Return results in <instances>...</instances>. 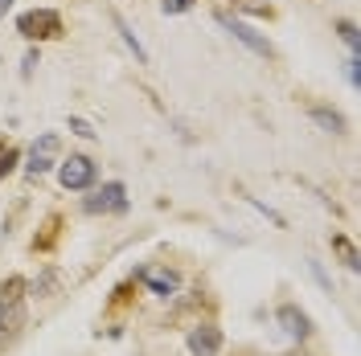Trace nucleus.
<instances>
[{
	"instance_id": "f257e3e1",
	"label": "nucleus",
	"mask_w": 361,
	"mask_h": 356,
	"mask_svg": "<svg viewBox=\"0 0 361 356\" xmlns=\"http://www.w3.org/2000/svg\"><path fill=\"white\" fill-rule=\"evenodd\" d=\"M17 33H21L25 42H54V37H62V13H54V8H29L17 17Z\"/></svg>"
},
{
	"instance_id": "f03ea898",
	"label": "nucleus",
	"mask_w": 361,
	"mask_h": 356,
	"mask_svg": "<svg viewBox=\"0 0 361 356\" xmlns=\"http://www.w3.org/2000/svg\"><path fill=\"white\" fill-rule=\"evenodd\" d=\"M58 180H62V189H70V193L90 189V184H94V160H90V156L58 160Z\"/></svg>"
},
{
	"instance_id": "7ed1b4c3",
	"label": "nucleus",
	"mask_w": 361,
	"mask_h": 356,
	"mask_svg": "<svg viewBox=\"0 0 361 356\" xmlns=\"http://www.w3.org/2000/svg\"><path fill=\"white\" fill-rule=\"evenodd\" d=\"M58 152H62V139L58 135H37V144L29 148V164H25V172L37 180V177H45L54 164H58Z\"/></svg>"
},
{
	"instance_id": "20e7f679",
	"label": "nucleus",
	"mask_w": 361,
	"mask_h": 356,
	"mask_svg": "<svg viewBox=\"0 0 361 356\" xmlns=\"http://www.w3.org/2000/svg\"><path fill=\"white\" fill-rule=\"evenodd\" d=\"M82 209L87 213H123L128 209V189L111 180V184H103V189H94L87 201H82Z\"/></svg>"
},
{
	"instance_id": "39448f33",
	"label": "nucleus",
	"mask_w": 361,
	"mask_h": 356,
	"mask_svg": "<svg viewBox=\"0 0 361 356\" xmlns=\"http://www.w3.org/2000/svg\"><path fill=\"white\" fill-rule=\"evenodd\" d=\"M218 25H222L226 33L234 37V42H243L250 49V53H259V58H271V42L263 37V33H255L250 25H243L238 17H230V13H218Z\"/></svg>"
},
{
	"instance_id": "423d86ee",
	"label": "nucleus",
	"mask_w": 361,
	"mask_h": 356,
	"mask_svg": "<svg viewBox=\"0 0 361 356\" xmlns=\"http://www.w3.org/2000/svg\"><path fill=\"white\" fill-rule=\"evenodd\" d=\"M140 279H144V287L152 291V295H164V299L180 287V274L169 267H148V270H140Z\"/></svg>"
},
{
	"instance_id": "0eeeda50",
	"label": "nucleus",
	"mask_w": 361,
	"mask_h": 356,
	"mask_svg": "<svg viewBox=\"0 0 361 356\" xmlns=\"http://www.w3.org/2000/svg\"><path fill=\"white\" fill-rule=\"evenodd\" d=\"M189 352L193 356H218L222 352V332H218L214 324L193 328V332H189Z\"/></svg>"
},
{
	"instance_id": "6e6552de",
	"label": "nucleus",
	"mask_w": 361,
	"mask_h": 356,
	"mask_svg": "<svg viewBox=\"0 0 361 356\" xmlns=\"http://www.w3.org/2000/svg\"><path fill=\"white\" fill-rule=\"evenodd\" d=\"M279 324H283V332L292 336V340H304V336L312 332V324H308V315L300 312V307H292V303H283V307H279Z\"/></svg>"
},
{
	"instance_id": "1a4fd4ad",
	"label": "nucleus",
	"mask_w": 361,
	"mask_h": 356,
	"mask_svg": "<svg viewBox=\"0 0 361 356\" xmlns=\"http://www.w3.org/2000/svg\"><path fill=\"white\" fill-rule=\"evenodd\" d=\"M115 29L123 33V45H128V49H132V53H135V62H140V66H148V49L140 45V37H135L132 29H128V21H123L119 13H115Z\"/></svg>"
},
{
	"instance_id": "9d476101",
	"label": "nucleus",
	"mask_w": 361,
	"mask_h": 356,
	"mask_svg": "<svg viewBox=\"0 0 361 356\" xmlns=\"http://www.w3.org/2000/svg\"><path fill=\"white\" fill-rule=\"evenodd\" d=\"M312 123H320L324 132H333V135H341V132H345V115L329 111V107H312Z\"/></svg>"
},
{
	"instance_id": "9b49d317",
	"label": "nucleus",
	"mask_w": 361,
	"mask_h": 356,
	"mask_svg": "<svg viewBox=\"0 0 361 356\" xmlns=\"http://www.w3.org/2000/svg\"><path fill=\"white\" fill-rule=\"evenodd\" d=\"M333 250L341 254V262H345L349 270H361V258H357V250H353V242H349V238L333 234Z\"/></svg>"
},
{
	"instance_id": "f8f14e48",
	"label": "nucleus",
	"mask_w": 361,
	"mask_h": 356,
	"mask_svg": "<svg viewBox=\"0 0 361 356\" xmlns=\"http://www.w3.org/2000/svg\"><path fill=\"white\" fill-rule=\"evenodd\" d=\"M13 164H17V148L0 139V180H4L8 172H13Z\"/></svg>"
},
{
	"instance_id": "ddd939ff",
	"label": "nucleus",
	"mask_w": 361,
	"mask_h": 356,
	"mask_svg": "<svg viewBox=\"0 0 361 356\" xmlns=\"http://www.w3.org/2000/svg\"><path fill=\"white\" fill-rule=\"evenodd\" d=\"M337 33H341V42L349 45L353 53L361 49V37H357V25H353V21H341V25H337Z\"/></svg>"
},
{
	"instance_id": "4468645a",
	"label": "nucleus",
	"mask_w": 361,
	"mask_h": 356,
	"mask_svg": "<svg viewBox=\"0 0 361 356\" xmlns=\"http://www.w3.org/2000/svg\"><path fill=\"white\" fill-rule=\"evenodd\" d=\"M193 0H160V13H169V17H177V13H185Z\"/></svg>"
},
{
	"instance_id": "2eb2a0df",
	"label": "nucleus",
	"mask_w": 361,
	"mask_h": 356,
	"mask_svg": "<svg viewBox=\"0 0 361 356\" xmlns=\"http://www.w3.org/2000/svg\"><path fill=\"white\" fill-rule=\"evenodd\" d=\"M70 132L82 135V139H94V127H90L87 119H70Z\"/></svg>"
},
{
	"instance_id": "dca6fc26",
	"label": "nucleus",
	"mask_w": 361,
	"mask_h": 356,
	"mask_svg": "<svg viewBox=\"0 0 361 356\" xmlns=\"http://www.w3.org/2000/svg\"><path fill=\"white\" fill-rule=\"evenodd\" d=\"M308 267H312V274H316V283H320V287L333 291V283H329V274H324V267H320V262H308Z\"/></svg>"
},
{
	"instance_id": "f3484780",
	"label": "nucleus",
	"mask_w": 361,
	"mask_h": 356,
	"mask_svg": "<svg viewBox=\"0 0 361 356\" xmlns=\"http://www.w3.org/2000/svg\"><path fill=\"white\" fill-rule=\"evenodd\" d=\"M345 74H349V82H353V87L361 82V74H357V53H353V58L345 62Z\"/></svg>"
},
{
	"instance_id": "a211bd4d",
	"label": "nucleus",
	"mask_w": 361,
	"mask_h": 356,
	"mask_svg": "<svg viewBox=\"0 0 361 356\" xmlns=\"http://www.w3.org/2000/svg\"><path fill=\"white\" fill-rule=\"evenodd\" d=\"M33 66H37V53H25V66H21V78H29V74H33Z\"/></svg>"
},
{
	"instance_id": "6ab92c4d",
	"label": "nucleus",
	"mask_w": 361,
	"mask_h": 356,
	"mask_svg": "<svg viewBox=\"0 0 361 356\" xmlns=\"http://www.w3.org/2000/svg\"><path fill=\"white\" fill-rule=\"evenodd\" d=\"M8 8H13V0H0V17H4V13H8Z\"/></svg>"
}]
</instances>
